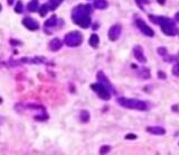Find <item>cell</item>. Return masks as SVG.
Here are the masks:
<instances>
[{"instance_id": "obj_20", "label": "cell", "mask_w": 179, "mask_h": 155, "mask_svg": "<svg viewBox=\"0 0 179 155\" xmlns=\"http://www.w3.org/2000/svg\"><path fill=\"white\" fill-rule=\"evenodd\" d=\"M39 15H41V17H45L47 15V13L49 11V8H48V6H47V4H44V5L41 6V8H39Z\"/></svg>"}, {"instance_id": "obj_28", "label": "cell", "mask_w": 179, "mask_h": 155, "mask_svg": "<svg viewBox=\"0 0 179 155\" xmlns=\"http://www.w3.org/2000/svg\"><path fill=\"white\" fill-rule=\"evenodd\" d=\"M124 138H125V139H136V138H137V135H134V134H128Z\"/></svg>"}, {"instance_id": "obj_8", "label": "cell", "mask_w": 179, "mask_h": 155, "mask_svg": "<svg viewBox=\"0 0 179 155\" xmlns=\"http://www.w3.org/2000/svg\"><path fill=\"white\" fill-rule=\"evenodd\" d=\"M96 79H97V82H100V83H102L103 85H105L106 88L110 90L112 93H115L114 87L112 85V83H111L110 80H109V78L104 74V72H103V71H99V72H97Z\"/></svg>"}, {"instance_id": "obj_22", "label": "cell", "mask_w": 179, "mask_h": 155, "mask_svg": "<svg viewBox=\"0 0 179 155\" xmlns=\"http://www.w3.org/2000/svg\"><path fill=\"white\" fill-rule=\"evenodd\" d=\"M157 52H158V54H159L160 56L166 57L167 55H168V50H167L166 47H158Z\"/></svg>"}, {"instance_id": "obj_25", "label": "cell", "mask_w": 179, "mask_h": 155, "mask_svg": "<svg viewBox=\"0 0 179 155\" xmlns=\"http://www.w3.org/2000/svg\"><path fill=\"white\" fill-rule=\"evenodd\" d=\"M158 78L159 79H162V80H165L166 78H167V75H166V73L164 72V71H158Z\"/></svg>"}, {"instance_id": "obj_31", "label": "cell", "mask_w": 179, "mask_h": 155, "mask_svg": "<svg viewBox=\"0 0 179 155\" xmlns=\"http://www.w3.org/2000/svg\"><path fill=\"white\" fill-rule=\"evenodd\" d=\"M14 1L15 0H7V4H8L9 6H11L13 4H14Z\"/></svg>"}, {"instance_id": "obj_30", "label": "cell", "mask_w": 179, "mask_h": 155, "mask_svg": "<svg viewBox=\"0 0 179 155\" xmlns=\"http://www.w3.org/2000/svg\"><path fill=\"white\" fill-rule=\"evenodd\" d=\"M172 110H175V111H179V106H177V105L174 106V107H172Z\"/></svg>"}, {"instance_id": "obj_6", "label": "cell", "mask_w": 179, "mask_h": 155, "mask_svg": "<svg viewBox=\"0 0 179 155\" xmlns=\"http://www.w3.org/2000/svg\"><path fill=\"white\" fill-rule=\"evenodd\" d=\"M64 22L57 18V16H52L51 18H48L44 23V32L46 34H52L54 30L60 28V25H63Z\"/></svg>"}, {"instance_id": "obj_24", "label": "cell", "mask_w": 179, "mask_h": 155, "mask_svg": "<svg viewBox=\"0 0 179 155\" xmlns=\"http://www.w3.org/2000/svg\"><path fill=\"white\" fill-rule=\"evenodd\" d=\"M110 151H111L110 146H109V145H103L101 148H100V153H101V154H108Z\"/></svg>"}, {"instance_id": "obj_13", "label": "cell", "mask_w": 179, "mask_h": 155, "mask_svg": "<svg viewBox=\"0 0 179 155\" xmlns=\"http://www.w3.org/2000/svg\"><path fill=\"white\" fill-rule=\"evenodd\" d=\"M62 47H63V41H60V38H53L51 42L48 43V48L52 52L60 51Z\"/></svg>"}, {"instance_id": "obj_17", "label": "cell", "mask_w": 179, "mask_h": 155, "mask_svg": "<svg viewBox=\"0 0 179 155\" xmlns=\"http://www.w3.org/2000/svg\"><path fill=\"white\" fill-rule=\"evenodd\" d=\"M63 1H64V0H49V1L47 2V6H48V8H49L51 11H54V10H56L63 4Z\"/></svg>"}, {"instance_id": "obj_15", "label": "cell", "mask_w": 179, "mask_h": 155, "mask_svg": "<svg viewBox=\"0 0 179 155\" xmlns=\"http://www.w3.org/2000/svg\"><path fill=\"white\" fill-rule=\"evenodd\" d=\"M88 44L90 46H92L93 48H97L99 47V44H100V38H99V35L94 33L90 36V39H88Z\"/></svg>"}, {"instance_id": "obj_21", "label": "cell", "mask_w": 179, "mask_h": 155, "mask_svg": "<svg viewBox=\"0 0 179 155\" xmlns=\"http://www.w3.org/2000/svg\"><path fill=\"white\" fill-rule=\"evenodd\" d=\"M15 13H17V14H23L24 13V6L21 1H18V2H17L16 8H15Z\"/></svg>"}, {"instance_id": "obj_26", "label": "cell", "mask_w": 179, "mask_h": 155, "mask_svg": "<svg viewBox=\"0 0 179 155\" xmlns=\"http://www.w3.org/2000/svg\"><path fill=\"white\" fill-rule=\"evenodd\" d=\"M10 44L13 46H18V45H21V42L20 41H16V39H10Z\"/></svg>"}, {"instance_id": "obj_10", "label": "cell", "mask_w": 179, "mask_h": 155, "mask_svg": "<svg viewBox=\"0 0 179 155\" xmlns=\"http://www.w3.org/2000/svg\"><path fill=\"white\" fill-rule=\"evenodd\" d=\"M121 32H122V27L121 25H113L110 29H109V33H108V36H109V39L112 41V42H115L118 41L121 35Z\"/></svg>"}, {"instance_id": "obj_4", "label": "cell", "mask_w": 179, "mask_h": 155, "mask_svg": "<svg viewBox=\"0 0 179 155\" xmlns=\"http://www.w3.org/2000/svg\"><path fill=\"white\" fill-rule=\"evenodd\" d=\"M83 42V35L77 30L69 32L65 35L64 44H66L69 47H77L80 46Z\"/></svg>"}, {"instance_id": "obj_3", "label": "cell", "mask_w": 179, "mask_h": 155, "mask_svg": "<svg viewBox=\"0 0 179 155\" xmlns=\"http://www.w3.org/2000/svg\"><path fill=\"white\" fill-rule=\"evenodd\" d=\"M118 103L121 107L127 109H132V110H139V111H147L149 109V105L146 101L139 100V99H131L120 97L118 98Z\"/></svg>"}, {"instance_id": "obj_18", "label": "cell", "mask_w": 179, "mask_h": 155, "mask_svg": "<svg viewBox=\"0 0 179 155\" xmlns=\"http://www.w3.org/2000/svg\"><path fill=\"white\" fill-rule=\"evenodd\" d=\"M39 4H38V1L37 0H32L30 1L29 4H27V10L28 11H30V13H36L39 10Z\"/></svg>"}, {"instance_id": "obj_19", "label": "cell", "mask_w": 179, "mask_h": 155, "mask_svg": "<svg viewBox=\"0 0 179 155\" xmlns=\"http://www.w3.org/2000/svg\"><path fill=\"white\" fill-rule=\"evenodd\" d=\"M80 120L82 122H87L90 120V113L87 110H82L80 113Z\"/></svg>"}, {"instance_id": "obj_32", "label": "cell", "mask_w": 179, "mask_h": 155, "mask_svg": "<svg viewBox=\"0 0 179 155\" xmlns=\"http://www.w3.org/2000/svg\"><path fill=\"white\" fill-rule=\"evenodd\" d=\"M158 2H159V4H162V5H164V4H165V0H158Z\"/></svg>"}, {"instance_id": "obj_23", "label": "cell", "mask_w": 179, "mask_h": 155, "mask_svg": "<svg viewBox=\"0 0 179 155\" xmlns=\"http://www.w3.org/2000/svg\"><path fill=\"white\" fill-rule=\"evenodd\" d=\"M172 74H174L175 76L179 78V62H177V63L172 66Z\"/></svg>"}, {"instance_id": "obj_14", "label": "cell", "mask_w": 179, "mask_h": 155, "mask_svg": "<svg viewBox=\"0 0 179 155\" xmlns=\"http://www.w3.org/2000/svg\"><path fill=\"white\" fill-rule=\"evenodd\" d=\"M147 132L149 133V134H152V135L160 136V135H165L166 129L161 126H150V127H147Z\"/></svg>"}, {"instance_id": "obj_2", "label": "cell", "mask_w": 179, "mask_h": 155, "mask_svg": "<svg viewBox=\"0 0 179 155\" xmlns=\"http://www.w3.org/2000/svg\"><path fill=\"white\" fill-rule=\"evenodd\" d=\"M149 19L151 23L159 25L161 32L167 36H175L178 34V27L176 26V23L172 19L166 16H156V15H149Z\"/></svg>"}, {"instance_id": "obj_12", "label": "cell", "mask_w": 179, "mask_h": 155, "mask_svg": "<svg viewBox=\"0 0 179 155\" xmlns=\"http://www.w3.org/2000/svg\"><path fill=\"white\" fill-rule=\"evenodd\" d=\"M132 67L134 69H137V75H138L139 78H141L143 80H148V79H150V70L148 69V67H137V65H132Z\"/></svg>"}, {"instance_id": "obj_9", "label": "cell", "mask_w": 179, "mask_h": 155, "mask_svg": "<svg viewBox=\"0 0 179 155\" xmlns=\"http://www.w3.org/2000/svg\"><path fill=\"white\" fill-rule=\"evenodd\" d=\"M23 25L27 29L32 30V32H35V30H37V29L39 28V23L37 22L36 19L32 18L29 16H27V17H25L23 19Z\"/></svg>"}, {"instance_id": "obj_29", "label": "cell", "mask_w": 179, "mask_h": 155, "mask_svg": "<svg viewBox=\"0 0 179 155\" xmlns=\"http://www.w3.org/2000/svg\"><path fill=\"white\" fill-rule=\"evenodd\" d=\"M175 20H176L177 23H179V13H177V14L175 15Z\"/></svg>"}, {"instance_id": "obj_11", "label": "cell", "mask_w": 179, "mask_h": 155, "mask_svg": "<svg viewBox=\"0 0 179 155\" xmlns=\"http://www.w3.org/2000/svg\"><path fill=\"white\" fill-rule=\"evenodd\" d=\"M133 56H134V59L137 60L138 62H140V63H146L147 62V57H146V55H144V52H143V48L140 45H136V46L133 47Z\"/></svg>"}, {"instance_id": "obj_27", "label": "cell", "mask_w": 179, "mask_h": 155, "mask_svg": "<svg viewBox=\"0 0 179 155\" xmlns=\"http://www.w3.org/2000/svg\"><path fill=\"white\" fill-rule=\"evenodd\" d=\"M137 1V4H138L140 7H142V5H144V4H148L149 2V0H136Z\"/></svg>"}, {"instance_id": "obj_1", "label": "cell", "mask_w": 179, "mask_h": 155, "mask_svg": "<svg viewBox=\"0 0 179 155\" xmlns=\"http://www.w3.org/2000/svg\"><path fill=\"white\" fill-rule=\"evenodd\" d=\"M93 13V8L90 4L87 5H77L74 7L72 13H71V18L73 20L74 24H76L77 26L82 28L86 29L91 25V15Z\"/></svg>"}, {"instance_id": "obj_5", "label": "cell", "mask_w": 179, "mask_h": 155, "mask_svg": "<svg viewBox=\"0 0 179 155\" xmlns=\"http://www.w3.org/2000/svg\"><path fill=\"white\" fill-rule=\"evenodd\" d=\"M91 89L99 96V98H101L102 100H110L112 92L106 88L105 85H103L102 83L97 82V83H93L91 85Z\"/></svg>"}, {"instance_id": "obj_16", "label": "cell", "mask_w": 179, "mask_h": 155, "mask_svg": "<svg viewBox=\"0 0 179 155\" xmlns=\"http://www.w3.org/2000/svg\"><path fill=\"white\" fill-rule=\"evenodd\" d=\"M93 7L100 10L106 9L108 8V1L106 0H94L93 1Z\"/></svg>"}, {"instance_id": "obj_7", "label": "cell", "mask_w": 179, "mask_h": 155, "mask_svg": "<svg viewBox=\"0 0 179 155\" xmlns=\"http://www.w3.org/2000/svg\"><path fill=\"white\" fill-rule=\"evenodd\" d=\"M134 23H136V26L138 27L139 30H140L144 36H148V37H153V36H155V32H153V29H152L151 27H149L143 19L137 18Z\"/></svg>"}]
</instances>
